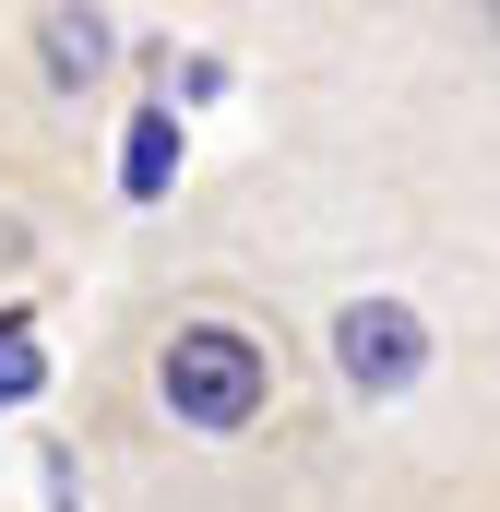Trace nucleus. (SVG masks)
Masks as SVG:
<instances>
[{
	"label": "nucleus",
	"mask_w": 500,
	"mask_h": 512,
	"mask_svg": "<svg viewBox=\"0 0 500 512\" xmlns=\"http://www.w3.org/2000/svg\"><path fill=\"white\" fill-rule=\"evenodd\" d=\"M167 405H179V429H250V405H262V346L250 334H179L167 346Z\"/></svg>",
	"instance_id": "obj_1"
},
{
	"label": "nucleus",
	"mask_w": 500,
	"mask_h": 512,
	"mask_svg": "<svg viewBox=\"0 0 500 512\" xmlns=\"http://www.w3.org/2000/svg\"><path fill=\"white\" fill-rule=\"evenodd\" d=\"M334 358H346V382H358V393H405V382H417V358H429V334H417V310L358 298V310L334 322Z\"/></svg>",
	"instance_id": "obj_2"
},
{
	"label": "nucleus",
	"mask_w": 500,
	"mask_h": 512,
	"mask_svg": "<svg viewBox=\"0 0 500 512\" xmlns=\"http://www.w3.org/2000/svg\"><path fill=\"white\" fill-rule=\"evenodd\" d=\"M167 167H179V120H167V108H143V120H131V155H120V191H131V203H155V191H167Z\"/></svg>",
	"instance_id": "obj_3"
},
{
	"label": "nucleus",
	"mask_w": 500,
	"mask_h": 512,
	"mask_svg": "<svg viewBox=\"0 0 500 512\" xmlns=\"http://www.w3.org/2000/svg\"><path fill=\"white\" fill-rule=\"evenodd\" d=\"M36 382H48V358H36V322H0V405H24Z\"/></svg>",
	"instance_id": "obj_4"
},
{
	"label": "nucleus",
	"mask_w": 500,
	"mask_h": 512,
	"mask_svg": "<svg viewBox=\"0 0 500 512\" xmlns=\"http://www.w3.org/2000/svg\"><path fill=\"white\" fill-rule=\"evenodd\" d=\"M96 60H108V24H48V72L60 84H84Z\"/></svg>",
	"instance_id": "obj_5"
}]
</instances>
